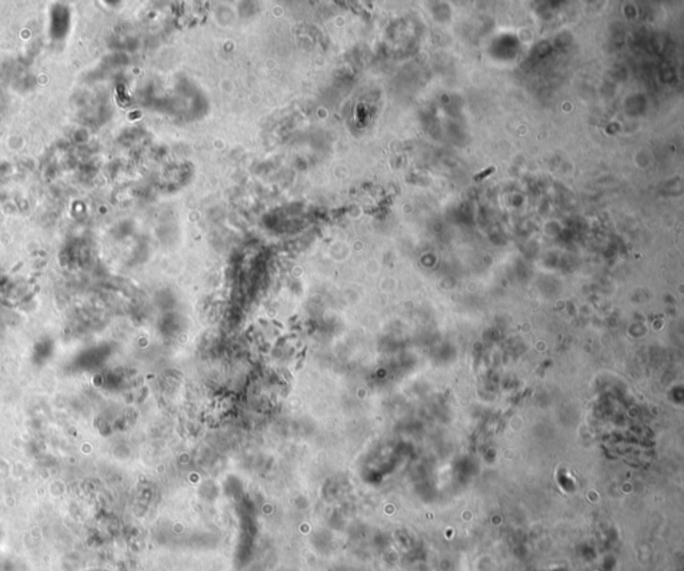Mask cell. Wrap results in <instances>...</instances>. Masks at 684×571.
<instances>
[{"label":"cell","mask_w":684,"mask_h":571,"mask_svg":"<svg viewBox=\"0 0 684 571\" xmlns=\"http://www.w3.org/2000/svg\"><path fill=\"white\" fill-rule=\"evenodd\" d=\"M492 171H494V169H492V167H491V169H489V170H487V171H484V172H483V174H480V175H477V176H476L475 179H476V180H480V179H483V178H484V176H487V175H488V174H491V172H492Z\"/></svg>","instance_id":"1"}]
</instances>
